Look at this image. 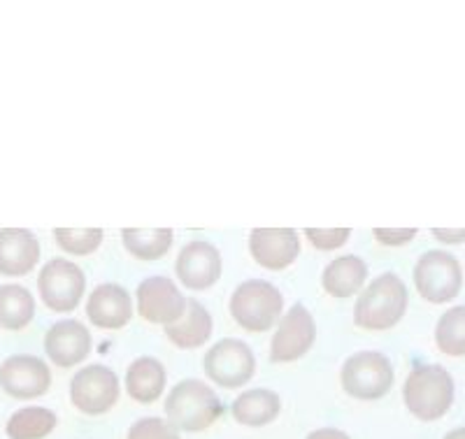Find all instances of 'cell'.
I'll return each mask as SVG.
<instances>
[{
  "instance_id": "obj_1",
  "label": "cell",
  "mask_w": 465,
  "mask_h": 439,
  "mask_svg": "<svg viewBox=\"0 0 465 439\" xmlns=\"http://www.w3.org/2000/svg\"><path fill=\"white\" fill-rule=\"evenodd\" d=\"M223 414L217 393L205 381L184 379L165 397V416L177 433H203Z\"/></svg>"
},
{
  "instance_id": "obj_2",
  "label": "cell",
  "mask_w": 465,
  "mask_h": 439,
  "mask_svg": "<svg viewBox=\"0 0 465 439\" xmlns=\"http://www.w3.org/2000/svg\"><path fill=\"white\" fill-rule=\"evenodd\" d=\"M407 312V286L393 272H384L365 286L354 305V321L365 330L393 328Z\"/></svg>"
},
{
  "instance_id": "obj_3",
  "label": "cell",
  "mask_w": 465,
  "mask_h": 439,
  "mask_svg": "<svg viewBox=\"0 0 465 439\" xmlns=\"http://www.w3.org/2000/svg\"><path fill=\"white\" fill-rule=\"evenodd\" d=\"M402 400L419 421H438L454 405V379L442 366H419L402 386Z\"/></svg>"
},
{
  "instance_id": "obj_4",
  "label": "cell",
  "mask_w": 465,
  "mask_h": 439,
  "mask_svg": "<svg viewBox=\"0 0 465 439\" xmlns=\"http://www.w3.org/2000/svg\"><path fill=\"white\" fill-rule=\"evenodd\" d=\"M284 298L280 288L265 279H249L231 296L232 318L249 333H265L280 321Z\"/></svg>"
},
{
  "instance_id": "obj_5",
  "label": "cell",
  "mask_w": 465,
  "mask_h": 439,
  "mask_svg": "<svg viewBox=\"0 0 465 439\" xmlns=\"http://www.w3.org/2000/svg\"><path fill=\"white\" fill-rule=\"evenodd\" d=\"M340 381L356 400H380L393 386V366L380 351H359L344 360Z\"/></svg>"
},
{
  "instance_id": "obj_6",
  "label": "cell",
  "mask_w": 465,
  "mask_h": 439,
  "mask_svg": "<svg viewBox=\"0 0 465 439\" xmlns=\"http://www.w3.org/2000/svg\"><path fill=\"white\" fill-rule=\"evenodd\" d=\"M414 284L423 300L442 305L454 300L463 286L460 265L450 251H426L414 268Z\"/></svg>"
},
{
  "instance_id": "obj_7",
  "label": "cell",
  "mask_w": 465,
  "mask_h": 439,
  "mask_svg": "<svg viewBox=\"0 0 465 439\" xmlns=\"http://www.w3.org/2000/svg\"><path fill=\"white\" fill-rule=\"evenodd\" d=\"M119 376L105 366L82 367L70 381V400L86 416H101L107 414L119 400Z\"/></svg>"
},
{
  "instance_id": "obj_8",
  "label": "cell",
  "mask_w": 465,
  "mask_h": 439,
  "mask_svg": "<svg viewBox=\"0 0 465 439\" xmlns=\"http://www.w3.org/2000/svg\"><path fill=\"white\" fill-rule=\"evenodd\" d=\"M84 272L65 259H52L37 277L43 302L54 312H73L84 296Z\"/></svg>"
},
{
  "instance_id": "obj_9",
  "label": "cell",
  "mask_w": 465,
  "mask_h": 439,
  "mask_svg": "<svg viewBox=\"0 0 465 439\" xmlns=\"http://www.w3.org/2000/svg\"><path fill=\"white\" fill-rule=\"evenodd\" d=\"M254 370V354L240 339H222L205 354V375L222 388L244 386Z\"/></svg>"
},
{
  "instance_id": "obj_10",
  "label": "cell",
  "mask_w": 465,
  "mask_h": 439,
  "mask_svg": "<svg viewBox=\"0 0 465 439\" xmlns=\"http://www.w3.org/2000/svg\"><path fill=\"white\" fill-rule=\"evenodd\" d=\"M314 339H317V326H314L312 314L298 302L277 326V333L270 345V358L275 363H293L312 349Z\"/></svg>"
},
{
  "instance_id": "obj_11",
  "label": "cell",
  "mask_w": 465,
  "mask_h": 439,
  "mask_svg": "<svg viewBox=\"0 0 465 439\" xmlns=\"http://www.w3.org/2000/svg\"><path fill=\"white\" fill-rule=\"evenodd\" d=\"M52 372L37 356H10L0 363V388L16 400H33L49 391Z\"/></svg>"
},
{
  "instance_id": "obj_12",
  "label": "cell",
  "mask_w": 465,
  "mask_h": 439,
  "mask_svg": "<svg viewBox=\"0 0 465 439\" xmlns=\"http://www.w3.org/2000/svg\"><path fill=\"white\" fill-rule=\"evenodd\" d=\"M184 309L186 298L168 277H149L138 286V312L144 321L170 326Z\"/></svg>"
},
{
  "instance_id": "obj_13",
  "label": "cell",
  "mask_w": 465,
  "mask_h": 439,
  "mask_svg": "<svg viewBox=\"0 0 465 439\" xmlns=\"http://www.w3.org/2000/svg\"><path fill=\"white\" fill-rule=\"evenodd\" d=\"M249 251L268 270H284L301 254V239L293 228H254L249 233Z\"/></svg>"
},
{
  "instance_id": "obj_14",
  "label": "cell",
  "mask_w": 465,
  "mask_h": 439,
  "mask_svg": "<svg viewBox=\"0 0 465 439\" xmlns=\"http://www.w3.org/2000/svg\"><path fill=\"white\" fill-rule=\"evenodd\" d=\"M174 272L191 291H205L222 277V254L210 242H189L177 256Z\"/></svg>"
},
{
  "instance_id": "obj_15",
  "label": "cell",
  "mask_w": 465,
  "mask_h": 439,
  "mask_svg": "<svg viewBox=\"0 0 465 439\" xmlns=\"http://www.w3.org/2000/svg\"><path fill=\"white\" fill-rule=\"evenodd\" d=\"M45 351L58 367H73L91 354V333L82 321H56L45 335Z\"/></svg>"
},
{
  "instance_id": "obj_16",
  "label": "cell",
  "mask_w": 465,
  "mask_h": 439,
  "mask_svg": "<svg viewBox=\"0 0 465 439\" xmlns=\"http://www.w3.org/2000/svg\"><path fill=\"white\" fill-rule=\"evenodd\" d=\"M86 317L94 326L105 330L124 328L133 317V302L128 291L119 284H101L86 300Z\"/></svg>"
},
{
  "instance_id": "obj_17",
  "label": "cell",
  "mask_w": 465,
  "mask_h": 439,
  "mask_svg": "<svg viewBox=\"0 0 465 439\" xmlns=\"http://www.w3.org/2000/svg\"><path fill=\"white\" fill-rule=\"evenodd\" d=\"M40 260V242L26 228H0V275H28Z\"/></svg>"
},
{
  "instance_id": "obj_18",
  "label": "cell",
  "mask_w": 465,
  "mask_h": 439,
  "mask_svg": "<svg viewBox=\"0 0 465 439\" xmlns=\"http://www.w3.org/2000/svg\"><path fill=\"white\" fill-rule=\"evenodd\" d=\"M165 335L180 349H198L210 339L212 317L201 302L186 298V309L180 318L165 326Z\"/></svg>"
},
{
  "instance_id": "obj_19",
  "label": "cell",
  "mask_w": 465,
  "mask_h": 439,
  "mask_svg": "<svg viewBox=\"0 0 465 439\" xmlns=\"http://www.w3.org/2000/svg\"><path fill=\"white\" fill-rule=\"evenodd\" d=\"M165 367L156 358L133 360L126 372V393L140 405H152L163 395Z\"/></svg>"
},
{
  "instance_id": "obj_20",
  "label": "cell",
  "mask_w": 465,
  "mask_h": 439,
  "mask_svg": "<svg viewBox=\"0 0 465 439\" xmlns=\"http://www.w3.org/2000/svg\"><path fill=\"white\" fill-rule=\"evenodd\" d=\"M282 400L275 391L268 388H254V391H244L242 395L235 397L232 403V418L240 425L249 428H263L272 424L280 416Z\"/></svg>"
},
{
  "instance_id": "obj_21",
  "label": "cell",
  "mask_w": 465,
  "mask_h": 439,
  "mask_svg": "<svg viewBox=\"0 0 465 439\" xmlns=\"http://www.w3.org/2000/svg\"><path fill=\"white\" fill-rule=\"evenodd\" d=\"M368 277V265L359 256H340L333 263L326 265L322 275L323 291L333 298H351L361 291Z\"/></svg>"
},
{
  "instance_id": "obj_22",
  "label": "cell",
  "mask_w": 465,
  "mask_h": 439,
  "mask_svg": "<svg viewBox=\"0 0 465 439\" xmlns=\"http://www.w3.org/2000/svg\"><path fill=\"white\" fill-rule=\"evenodd\" d=\"M35 317V300L31 291L19 284L0 286V328L22 330Z\"/></svg>"
},
{
  "instance_id": "obj_23",
  "label": "cell",
  "mask_w": 465,
  "mask_h": 439,
  "mask_svg": "<svg viewBox=\"0 0 465 439\" xmlns=\"http://www.w3.org/2000/svg\"><path fill=\"white\" fill-rule=\"evenodd\" d=\"M124 247L140 260H156L173 247L170 228H124Z\"/></svg>"
},
{
  "instance_id": "obj_24",
  "label": "cell",
  "mask_w": 465,
  "mask_h": 439,
  "mask_svg": "<svg viewBox=\"0 0 465 439\" xmlns=\"http://www.w3.org/2000/svg\"><path fill=\"white\" fill-rule=\"evenodd\" d=\"M58 418L47 407H24L10 416L5 433L10 439H43L56 428Z\"/></svg>"
},
{
  "instance_id": "obj_25",
  "label": "cell",
  "mask_w": 465,
  "mask_h": 439,
  "mask_svg": "<svg viewBox=\"0 0 465 439\" xmlns=\"http://www.w3.org/2000/svg\"><path fill=\"white\" fill-rule=\"evenodd\" d=\"M435 345L447 356H465V305L451 307L435 326Z\"/></svg>"
},
{
  "instance_id": "obj_26",
  "label": "cell",
  "mask_w": 465,
  "mask_h": 439,
  "mask_svg": "<svg viewBox=\"0 0 465 439\" xmlns=\"http://www.w3.org/2000/svg\"><path fill=\"white\" fill-rule=\"evenodd\" d=\"M58 247L68 254H94L103 242V228H56L54 230Z\"/></svg>"
},
{
  "instance_id": "obj_27",
  "label": "cell",
  "mask_w": 465,
  "mask_h": 439,
  "mask_svg": "<svg viewBox=\"0 0 465 439\" xmlns=\"http://www.w3.org/2000/svg\"><path fill=\"white\" fill-rule=\"evenodd\" d=\"M126 439H180V433L159 416H144L128 428Z\"/></svg>"
},
{
  "instance_id": "obj_28",
  "label": "cell",
  "mask_w": 465,
  "mask_h": 439,
  "mask_svg": "<svg viewBox=\"0 0 465 439\" xmlns=\"http://www.w3.org/2000/svg\"><path fill=\"white\" fill-rule=\"evenodd\" d=\"M305 235L319 251H331L342 247L349 239V235H351V230L349 228H331V230H323V228H305Z\"/></svg>"
},
{
  "instance_id": "obj_29",
  "label": "cell",
  "mask_w": 465,
  "mask_h": 439,
  "mask_svg": "<svg viewBox=\"0 0 465 439\" xmlns=\"http://www.w3.org/2000/svg\"><path fill=\"white\" fill-rule=\"evenodd\" d=\"M377 242L386 244V247H402L405 242L417 235V228H402V230H391V228H375L372 230Z\"/></svg>"
},
{
  "instance_id": "obj_30",
  "label": "cell",
  "mask_w": 465,
  "mask_h": 439,
  "mask_svg": "<svg viewBox=\"0 0 465 439\" xmlns=\"http://www.w3.org/2000/svg\"><path fill=\"white\" fill-rule=\"evenodd\" d=\"M433 238H438L444 244H459L465 242V228L463 230H442V228H433Z\"/></svg>"
},
{
  "instance_id": "obj_31",
  "label": "cell",
  "mask_w": 465,
  "mask_h": 439,
  "mask_svg": "<svg viewBox=\"0 0 465 439\" xmlns=\"http://www.w3.org/2000/svg\"><path fill=\"white\" fill-rule=\"evenodd\" d=\"M305 439H351V437H349L347 433H342V430L322 428V430H314V433H310Z\"/></svg>"
},
{
  "instance_id": "obj_32",
  "label": "cell",
  "mask_w": 465,
  "mask_h": 439,
  "mask_svg": "<svg viewBox=\"0 0 465 439\" xmlns=\"http://www.w3.org/2000/svg\"><path fill=\"white\" fill-rule=\"evenodd\" d=\"M444 439H465V428H456L444 434Z\"/></svg>"
}]
</instances>
